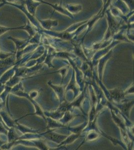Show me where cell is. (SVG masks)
Returning <instances> with one entry per match:
<instances>
[{
	"label": "cell",
	"mask_w": 134,
	"mask_h": 150,
	"mask_svg": "<svg viewBox=\"0 0 134 150\" xmlns=\"http://www.w3.org/2000/svg\"><path fill=\"white\" fill-rule=\"evenodd\" d=\"M25 3L27 5L28 12L32 15H34L35 13L36 8L41 3H37L33 1V0H26Z\"/></svg>",
	"instance_id": "1"
},
{
	"label": "cell",
	"mask_w": 134,
	"mask_h": 150,
	"mask_svg": "<svg viewBox=\"0 0 134 150\" xmlns=\"http://www.w3.org/2000/svg\"><path fill=\"white\" fill-rule=\"evenodd\" d=\"M22 29L25 30V26H22V27H6L4 26L0 25V36L4 34L5 33L7 32V31L10 30H20Z\"/></svg>",
	"instance_id": "2"
},
{
	"label": "cell",
	"mask_w": 134,
	"mask_h": 150,
	"mask_svg": "<svg viewBox=\"0 0 134 150\" xmlns=\"http://www.w3.org/2000/svg\"><path fill=\"white\" fill-rule=\"evenodd\" d=\"M67 8L69 9L71 13H78L82 10V7L80 5H69L67 6Z\"/></svg>",
	"instance_id": "3"
},
{
	"label": "cell",
	"mask_w": 134,
	"mask_h": 150,
	"mask_svg": "<svg viewBox=\"0 0 134 150\" xmlns=\"http://www.w3.org/2000/svg\"><path fill=\"white\" fill-rule=\"evenodd\" d=\"M42 25L44 26L45 28H51L52 26H57L58 25V23L57 21H42L41 22Z\"/></svg>",
	"instance_id": "4"
},
{
	"label": "cell",
	"mask_w": 134,
	"mask_h": 150,
	"mask_svg": "<svg viewBox=\"0 0 134 150\" xmlns=\"http://www.w3.org/2000/svg\"><path fill=\"white\" fill-rule=\"evenodd\" d=\"M4 5H5L4 1L3 2H2V3H0V8H1Z\"/></svg>",
	"instance_id": "5"
},
{
	"label": "cell",
	"mask_w": 134,
	"mask_h": 150,
	"mask_svg": "<svg viewBox=\"0 0 134 150\" xmlns=\"http://www.w3.org/2000/svg\"><path fill=\"white\" fill-rule=\"evenodd\" d=\"M4 1V0H0V3H2Z\"/></svg>",
	"instance_id": "6"
}]
</instances>
